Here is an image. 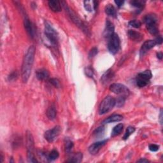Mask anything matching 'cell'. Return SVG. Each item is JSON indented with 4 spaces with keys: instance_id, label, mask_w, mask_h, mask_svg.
I'll list each match as a JSON object with an SVG mask.
<instances>
[{
    "instance_id": "9",
    "label": "cell",
    "mask_w": 163,
    "mask_h": 163,
    "mask_svg": "<svg viewBox=\"0 0 163 163\" xmlns=\"http://www.w3.org/2000/svg\"><path fill=\"white\" fill-rule=\"evenodd\" d=\"M24 28L28 33L29 36L33 39L35 37V28L33 26V24L29 20V19L28 17L25 16L24 20Z\"/></svg>"
},
{
    "instance_id": "5",
    "label": "cell",
    "mask_w": 163,
    "mask_h": 163,
    "mask_svg": "<svg viewBox=\"0 0 163 163\" xmlns=\"http://www.w3.org/2000/svg\"><path fill=\"white\" fill-rule=\"evenodd\" d=\"M110 90L112 92L120 95V96H124L126 98L129 96L130 94V91L128 88L121 83H115L111 84L110 86Z\"/></svg>"
},
{
    "instance_id": "41",
    "label": "cell",
    "mask_w": 163,
    "mask_h": 163,
    "mask_svg": "<svg viewBox=\"0 0 163 163\" xmlns=\"http://www.w3.org/2000/svg\"><path fill=\"white\" fill-rule=\"evenodd\" d=\"M162 52H158L157 54V57L159 59H160V60H161L162 59Z\"/></svg>"
},
{
    "instance_id": "10",
    "label": "cell",
    "mask_w": 163,
    "mask_h": 163,
    "mask_svg": "<svg viewBox=\"0 0 163 163\" xmlns=\"http://www.w3.org/2000/svg\"><path fill=\"white\" fill-rule=\"evenodd\" d=\"M156 45V42L154 40H147L145 41L142 45L140 49V56H143L149 50L152 49Z\"/></svg>"
},
{
    "instance_id": "27",
    "label": "cell",
    "mask_w": 163,
    "mask_h": 163,
    "mask_svg": "<svg viewBox=\"0 0 163 163\" xmlns=\"http://www.w3.org/2000/svg\"><path fill=\"white\" fill-rule=\"evenodd\" d=\"M59 152L57 150H52L48 155L47 159L49 161H53L57 159L59 157Z\"/></svg>"
},
{
    "instance_id": "16",
    "label": "cell",
    "mask_w": 163,
    "mask_h": 163,
    "mask_svg": "<svg viewBox=\"0 0 163 163\" xmlns=\"http://www.w3.org/2000/svg\"><path fill=\"white\" fill-rule=\"evenodd\" d=\"M26 147H27V150L30 151V152H34V148H35V144H34V140L33 137L31 132L27 131L26 135Z\"/></svg>"
},
{
    "instance_id": "37",
    "label": "cell",
    "mask_w": 163,
    "mask_h": 163,
    "mask_svg": "<svg viewBox=\"0 0 163 163\" xmlns=\"http://www.w3.org/2000/svg\"><path fill=\"white\" fill-rule=\"evenodd\" d=\"M17 77H18L17 72H14L12 73L9 76H8V80L9 81H14V80L17 79Z\"/></svg>"
},
{
    "instance_id": "1",
    "label": "cell",
    "mask_w": 163,
    "mask_h": 163,
    "mask_svg": "<svg viewBox=\"0 0 163 163\" xmlns=\"http://www.w3.org/2000/svg\"><path fill=\"white\" fill-rule=\"evenodd\" d=\"M35 51L36 48L35 46H30L24 56L21 70L22 79L24 83H26L29 79L35 59Z\"/></svg>"
},
{
    "instance_id": "17",
    "label": "cell",
    "mask_w": 163,
    "mask_h": 163,
    "mask_svg": "<svg viewBox=\"0 0 163 163\" xmlns=\"http://www.w3.org/2000/svg\"><path fill=\"white\" fill-rule=\"evenodd\" d=\"M37 78L39 80H45L49 79V72L45 68H41L37 71L36 73Z\"/></svg>"
},
{
    "instance_id": "20",
    "label": "cell",
    "mask_w": 163,
    "mask_h": 163,
    "mask_svg": "<svg viewBox=\"0 0 163 163\" xmlns=\"http://www.w3.org/2000/svg\"><path fill=\"white\" fill-rule=\"evenodd\" d=\"M98 2L95 1H85L84 2V6L86 10L89 12H92V10H96L98 6Z\"/></svg>"
},
{
    "instance_id": "2",
    "label": "cell",
    "mask_w": 163,
    "mask_h": 163,
    "mask_svg": "<svg viewBox=\"0 0 163 163\" xmlns=\"http://www.w3.org/2000/svg\"><path fill=\"white\" fill-rule=\"evenodd\" d=\"M61 5L62 6L64 7V10H66V12L67 13V14L69 16V17L70 18V19L72 20V21L79 28H80L82 31L83 33H85L87 35L90 36L91 35V33H90V31L87 27V25L85 24L80 19L79 17L72 10H71V8L70 7H68V6L67 5V4L66 3V2H61Z\"/></svg>"
},
{
    "instance_id": "44",
    "label": "cell",
    "mask_w": 163,
    "mask_h": 163,
    "mask_svg": "<svg viewBox=\"0 0 163 163\" xmlns=\"http://www.w3.org/2000/svg\"><path fill=\"white\" fill-rule=\"evenodd\" d=\"M3 154L2 153H1V162H3Z\"/></svg>"
},
{
    "instance_id": "3",
    "label": "cell",
    "mask_w": 163,
    "mask_h": 163,
    "mask_svg": "<svg viewBox=\"0 0 163 163\" xmlns=\"http://www.w3.org/2000/svg\"><path fill=\"white\" fill-rule=\"evenodd\" d=\"M45 35L53 47H56L58 44V34L55 29L48 22H45Z\"/></svg>"
},
{
    "instance_id": "32",
    "label": "cell",
    "mask_w": 163,
    "mask_h": 163,
    "mask_svg": "<svg viewBox=\"0 0 163 163\" xmlns=\"http://www.w3.org/2000/svg\"><path fill=\"white\" fill-rule=\"evenodd\" d=\"M126 98L124 97V96H119L117 99H115V105L118 107H121L124 105L125 101H126Z\"/></svg>"
},
{
    "instance_id": "24",
    "label": "cell",
    "mask_w": 163,
    "mask_h": 163,
    "mask_svg": "<svg viewBox=\"0 0 163 163\" xmlns=\"http://www.w3.org/2000/svg\"><path fill=\"white\" fill-rule=\"evenodd\" d=\"M123 129H124V125L122 124L121 123L117 124L116 126H115V127L113 129L112 131H111V136L114 137L120 134L122 132Z\"/></svg>"
},
{
    "instance_id": "39",
    "label": "cell",
    "mask_w": 163,
    "mask_h": 163,
    "mask_svg": "<svg viewBox=\"0 0 163 163\" xmlns=\"http://www.w3.org/2000/svg\"><path fill=\"white\" fill-rule=\"evenodd\" d=\"M154 41H155L156 45H157V44L160 45V44H161L162 43L163 40H162V38L161 36H157V37L156 38V40H154Z\"/></svg>"
},
{
    "instance_id": "33",
    "label": "cell",
    "mask_w": 163,
    "mask_h": 163,
    "mask_svg": "<svg viewBox=\"0 0 163 163\" xmlns=\"http://www.w3.org/2000/svg\"><path fill=\"white\" fill-rule=\"evenodd\" d=\"M129 25L134 28H139L141 27L142 22L138 20H133L129 22Z\"/></svg>"
},
{
    "instance_id": "43",
    "label": "cell",
    "mask_w": 163,
    "mask_h": 163,
    "mask_svg": "<svg viewBox=\"0 0 163 163\" xmlns=\"http://www.w3.org/2000/svg\"><path fill=\"white\" fill-rule=\"evenodd\" d=\"M162 110H161V114H160V119H159V121H160V122H161V124H162Z\"/></svg>"
},
{
    "instance_id": "18",
    "label": "cell",
    "mask_w": 163,
    "mask_h": 163,
    "mask_svg": "<svg viewBox=\"0 0 163 163\" xmlns=\"http://www.w3.org/2000/svg\"><path fill=\"white\" fill-rule=\"evenodd\" d=\"M114 76V73L111 70H107L101 77V82L103 83L107 84L113 79Z\"/></svg>"
},
{
    "instance_id": "29",
    "label": "cell",
    "mask_w": 163,
    "mask_h": 163,
    "mask_svg": "<svg viewBox=\"0 0 163 163\" xmlns=\"http://www.w3.org/2000/svg\"><path fill=\"white\" fill-rule=\"evenodd\" d=\"M135 131V128L132 126H129L126 131V133L124 134V136L123 137L124 140H127L129 137H130L134 132Z\"/></svg>"
},
{
    "instance_id": "38",
    "label": "cell",
    "mask_w": 163,
    "mask_h": 163,
    "mask_svg": "<svg viewBox=\"0 0 163 163\" xmlns=\"http://www.w3.org/2000/svg\"><path fill=\"white\" fill-rule=\"evenodd\" d=\"M149 149L152 152H157L159 149V146L156 144H151L149 145Z\"/></svg>"
},
{
    "instance_id": "28",
    "label": "cell",
    "mask_w": 163,
    "mask_h": 163,
    "mask_svg": "<svg viewBox=\"0 0 163 163\" xmlns=\"http://www.w3.org/2000/svg\"><path fill=\"white\" fill-rule=\"evenodd\" d=\"M73 143L71 141L68 140H66V143H65V150H66V152L68 154H71L73 149Z\"/></svg>"
},
{
    "instance_id": "35",
    "label": "cell",
    "mask_w": 163,
    "mask_h": 163,
    "mask_svg": "<svg viewBox=\"0 0 163 163\" xmlns=\"http://www.w3.org/2000/svg\"><path fill=\"white\" fill-rule=\"evenodd\" d=\"M50 83L52 84L53 86H54L56 88H59L60 86H61V84H60V81L56 78H53V79H51L49 80Z\"/></svg>"
},
{
    "instance_id": "15",
    "label": "cell",
    "mask_w": 163,
    "mask_h": 163,
    "mask_svg": "<svg viewBox=\"0 0 163 163\" xmlns=\"http://www.w3.org/2000/svg\"><path fill=\"white\" fill-rule=\"evenodd\" d=\"M129 38L135 42H140L142 40L143 36L140 33L134 30H130L127 33Z\"/></svg>"
},
{
    "instance_id": "7",
    "label": "cell",
    "mask_w": 163,
    "mask_h": 163,
    "mask_svg": "<svg viewBox=\"0 0 163 163\" xmlns=\"http://www.w3.org/2000/svg\"><path fill=\"white\" fill-rule=\"evenodd\" d=\"M152 73L150 70H145L142 73H140L136 77V84L140 87H143L147 85L149 80L152 78Z\"/></svg>"
},
{
    "instance_id": "14",
    "label": "cell",
    "mask_w": 163,
    "mask_h": 163,
    "mask_svg": "<svg viewBox=\"0 0 163 163\" xmlns=\"http://www.w3.org/2000/svg\"><path fill=\"white\" fill-rule=\"evenodd\" d=\"M143 22L146 24V25L157 24L158 19L157 16L155 14H149L146 15L143 17Z\"/></svg>"
},
{
    "instance_id": "26",
    "label": "cell",
    "mask_w": 163,
    "mask_h": 163,
    "mask_svg": "<svg viewBox=\"0 0 163 163\" xmlns=\"http://www.w3.org/2000/svg\"><path fill=\"white\" fill-rule=\"evenodd\" d=\"M145 3L146 2L145 1H143V0H133V1H131L130 2L131 5L133 6L139 8V9H142L145 6Z\"/></svg>"
},
{
    "instance_id": "22",
    "label": "cell",
    "mask_w": 163,
    "mask_h": 163,
    "mask_svg": "<svg viewBox=\"0 0 163 163\" xmlns=\"http://www.w3.org/2000/svg\"><path fill=\"white\" fill-rule=\"evenodd\" d=\"M105 13L110 17H117V11L115 8L111 4H108L105 7Z\"/></svg>"
},
{
    "instance_id": "30",
    "label": "cell",
    "mask_w": 163,
    "mask_h": 163,
    "mask_svg": "<svg viewBox=\"0 0 163 163\" xmlns=\"http://www.w3.org/2000/svg\"><path fill=\"white\" fill-rule=\"evenodd\" d=\"M105 132V128L104 127H99L98 129L95 130V131L94 132V135L95 136V137H101V136H103Z\"/></svg>"
},
{
    "instance_id": "6",
    "label": "cell",
    "mask_w": 163,
    "mask_h": 163,
    "mask_svg": "<svg viewBox=\"0 0 163 163\" xmlns=\"http://www.w3.org/2000/svg\"><path fill=\"white\" fill-rule=\"evenodd\" d=\"M108 49L109 52L112 54H115L118 52L120 49V39L117 34L114 33L109 38Z\"/></svg>"
},
{
    "instance_id": "11",
    "label": "cell",
    "mask_w": 163,
    "mask_h": 163,
    "mask_svg": "<svg viewBox=\"0 0 163 163\" xmlns=\"http://www.w3.org/2000/svg\"><path fill=\"white\" fill-rule=\"evenodd\" d=\"M107 142V140H103L92 144L89 147V152L92 155H96L99 152L100 149L106 144Z\"/></svg>"
},
{
    "instance_id": "31",
    "label": "cell",
    "mask_w": 163,
    "mask_h": 163,
    "mask_svg": "<svg viewBox=\"0 0 163 163\" xmlns=\"http://www.w3.org/2000/svg\"><path fill=\"white\" fill-rule=\"evenodd\" d=\"M27 156H28V161L29 162H38V161L37 160L35 156V154H34V152L28 151Z\"/></svg>"
},
{
    "instance_id": "25",
    "label": "cell",
    "mask_w": 163,
    "mask_h": 163,
    "mask_svg": "<svg viewBox=\"0 0 163 163\" xmlns=\"http://www.w3.org/2000/svg\"><path fill=\"white\" fill-rule=\"evenodd\" d=\"M147 26V29L148 31L152 35H157L159 33V29L157 27V24H152V25H146Z\"/></svg>"
},
{
    "instance_id": "13",
    "label": "cell",
    "mask_w": 163,
    "mask_h": 163,
    "mask_svg": "<svg viewBox=\"0 0 163 163\" xmlns=\"http://www.w3.org/2000/svg\"><path fill=\"white\" fill-rule=\"evenodd\" d=\"M48 5L50 9L54 12H60L62 10V5L61 2L56 1V0H50V1H49Z\"/></svg>"
},
{
    "instance_id": "34",
    "label": "cell",
    "mask_w": 163,
    "mask_h": 163,
    "mask_svg": "<svg viewBox=\"0 0 163 163\" xmlns=\"http://www.w3.org/2000/svg\"><path fill=\"white\" fill-rule=\"evenodd\" d=\"M98 53V49L97 47H93L92 48L89 52V58L91 59L93 58L94 57H95L96 56V54Z\"/></svg>"
},
{
    "instance_id": "19",
    "label": "cell",
    "mask_w": 163,
    "mask_h": 163,
    "mask_svg": "<svg viewBox=\"0 0 163 163\" xmlns=\"http://www.w3.org/2000/svg\"><path fill=\"white\" fill-rule=\"evenodd\" d=\"M123 119V117L121 115L118 114H115L113 115L107 119H105V121L103 122V124H109V123H112V122H120Z\"/></svg>"
},
{
    "instance_id": "42",
    "label": "cell",
    "mask_w": 163,
    "mask_h": 163,
    "mask_svg": "<svg viewBox=\"0 0 163 163\" xmlns=\"http://www.w3.org/2000/svg\"><path fill=\"white\" fill-rule=\"evenodd\" d=\"M149 161L146 159H141L138 161V162H149Z\"/></svg>"
},
{
    "instance_id": "21",
    "label": "cell",
    "mask_w": 163,
    "mask_h": 163,
    "mask_svg": "<svg viewBox=\"0 0 163 163\" xmlns=\"http://www.w3.org/2000/svg\"><path fill=\"white\" fill-rule=\"evenodd\" d=\"M57 115V111L54 105H51L49 107L47 111V116L49 119L52 121L54 120Z\"/></svg>"
},
{
    "instance_id": "36",
    "label": "cell",
    "mask_w": 163,
    "mask_h": 163,
    "mask_svg": "<svg viewBox=\"0 0 163 163\" xmlns=\"http://www.w3.org/2000/svg\"><path fill=\"white\" fill-rule=\"evenodd\" d=\"M85 73L88 77H90V78H92L94 75V71L92 70V68L91 67H87L85 69Z\"/></svg>"
},
{
    "instance_id": "8",
    "label": "cell",
    "mask_w": 163,
    "mask_h": 163,
    "mask_svg": "<svg viewBox=\"0 0 163 163\" xmlns=\"http://www.w3.org/2000/svg\"><path fill=\"white\" fill-rule=\"evenodd\" d=\"M61 127L59 126H56L54 128L47 131L44 134L45 139L47 142L52 143L56 140V139L59 136L60 133H61Z\"/></svg>"
},
{
    "instance_id": "4",
    "label": "cell",
    "mask_w": 163,
    "mask_h": 163,
    "mask_svg": "<svg viewBox=\"0 0 163 163\" xmlns=\"http://www.w3.org/2000/svg\"><path fill=\"white\" fill-rule=\"evenodd\" d=\"M115 99L111 96H107L101 101L99 107V113L103 115L110 111L115 105Z\"/></svg>"
},
{
    "instance_id": "23",
    "label": "cell",
    "mask_w": 163,
    "mask_h": 163,
    "mask_svg": "<svg viewBox=\"0 0 163 163\" xmlns=\"http://www.w3.org/2000/svg\"><path fill=\"white\" fill-rule=\"evenodd\" d=\"M83 154L81 152H77L73 154H72L67 162H80L82 161Z\"/></svg>"
},
{
    "instance_id": "40",
    "label": "cell",
    "mask_w": 163,
    "mask_h": 163,
    "mask_svg": "<svg viewBox=\"0 0 163 163\" xmlns=\"http://www.w3.org/2000/svg\"><path fill=\"white\" fill-rule=\"evenodd\" d=\"M115 4L118 6V7H121L123 4L124 3V1H120V0H118V1H115Z\"/></svg>"
},
{
    "instance_id": "12",
    "label": "cell",
    "mask_w": 163,
    "mask_h": 163,
    "mask_svg": "<svg viewBox=\"0 0 163 163\" xmlns=\"http://www.w3.org/2000/svg\"><path fill=\"white\" fill-rule=\"evenodd\" d=\"M114 29L115 27L114 25V24L112 22H111L109 20H107L105 29L103 33V36L105 38H110V37L114 33Z\"/></svg>"
}]
</instances>
